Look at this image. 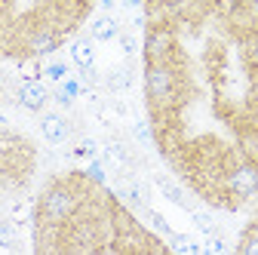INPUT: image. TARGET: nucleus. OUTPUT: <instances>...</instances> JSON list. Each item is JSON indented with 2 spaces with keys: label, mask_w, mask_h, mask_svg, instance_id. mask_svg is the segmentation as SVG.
I'll return each mask as SVG.
<instances>
[{
  "label": "nucleus",
  "mask_w": 258,
  "mask_h": 255,
  "mask_svg": "<svg viewBox=\"0 0 258 255\" xmlns=\"http://www.w3.org/2000/svg\"><path fill=\"white\" fill-rule=\"evenodd\" d=\"M224 190H228V197L234 200V206L255 197L258 194V163L249 160V157L231 163L228 172H224Z\"/></svg>",
  "instance_id": "obj_1"
},
{
  "label": "nucleus",
  "mask_w": 258,
  "mask_h": 255,
  "mask_svg": "<svg viewBox=\"0 0 258 255\" xmlns=\"http://www.w3.org/2000/svg\"><path fill=\"white\" fill-rule=\"evenodd\" d=\"M46 102H49V89L43 86V80H37V77H25V80L19 83V105H22L25 111L40 114V111L46 108Z\"/></svg>",
  "instance_id": "obj_3"
},
{
  "label": "nucleus",
  "mask_w": 258,
  "mask_h": 255,
  "mask_svg": "<svg viewBox=\"0 0 258 255\" xmlns=\"http://www.w3.org/2000/svg\"><path fill=\"white\" fill-rule=\"evenodd\" d=\"M237 252H243V255H258V228H252V231H246V237L240 240V246H237Z\"/></svg>",
  "instance_id": "obj_15"
},
{
  "label": "nucleus",
  "mask_w": 258,
  "mask_h": 255,
  "mask_svg": "<svg viewBox=\"0 0 258 255\" xmlns=\"http://www.w3.org/2000/svg\"><path fill=\"white\" fill-rule=\"evenodd\" d=\"M0 246L4 249H16L19 246V221L0 218Z\"/></svg>",
  "instance_id": "obj_10"
},
{
  "label": "nucleus",
  "mask_w": 258,
  "mask_h": 255,
  "mask_svg": "<svg viewBox=\"0 0 258 255\" xmlns=\"http://www.w3.org/2000/svg\"><path fill=\"white\" fill-rule=\"evenodd\" d=\"M117 34H120V22L114 19V16H95L92 22H89V37L95 40V43H108V40H117Z\"/></svg>",
  "instance_id": "obj_5"
},
{
  "label": "nucleus",
  "mask_w": 258,
  "mask_h": 255,
  "mask_svg": "<svg viewBox=\"0 0 258 255\" xmlns=\"http://www.w3.org/2000/svg\"><path fill=\"white\" fill-rule=\"evenodd\" d=\"M71 61L80 71H89L95 65V40L92 37H77L71 43Z\"/></svg>",
  "instance_id": "obj_6"
},
{
  "label": "nucleus",
  "mask_w": 258,
  "mask_h": 255,
  "mask_svg": "<svg viewBox=\"0 0 258 255\" xmlns=\"http://www.w3.org/2000/svg\"><path fill=\"white\" fill-rule=\"evenodd\" d=\"M117 40H120V46H123L126 55H136V37H133V34H123V31H120Z\"/></svg>",
  "instance_id": "obj_19"
},
{
  "label": "nucleus",
  "mask_w": 258,
  "mask_h": 255,
  "mask_svg": "<svg viewBox=\"0 0 258 255\" xmlns=\"http://www.w3.org/2000/svg\"><path fill=\"white\" fill-rule=\"evenodd\" d=\"M43 74H46L49 80H55V83H61L64 77H68V68H64V65H58V61H55V65H46V68H43Z\"/></svg>",
  "instance_id": "obj_18"
},
{
  "label": "nucleus",
  "mask_w": 258,
  "mask_h": 255,
  "mask_svg": "<svg viewBox=\"0 0 258 255\" xmlns=\"http://www.w3.org/2000/svg\"><path fill=\"white\" fill-rule=\"evenodd\" d=\"M86 175L95 181V184H108V172H105V160H99V157H92L89 166H86Z\"/></svg>",
  "instance_id": "obj_13"
},
{
  "label": "nucleus",
  "mask_w": 258,
  "mask_h": 255,
  "mask_svg": "<svg viewBox=\"0 0 258 255\" xmlns=\"http://www.w3.org/2000/svg\"><path fill=\"white\" fill-rule=\"evenodd\" d=\"M190 218H194V225H197L203 234H212V231H218V228H215V221H212V215H209V212H203V209H197V206L190 209Z\"/></svg>",
  "instance_id": "obj_12"
},
{
  "label": "nucleus",
  "mask_w": 258,
  "mask_h": 255,
  "mask_svg": "<svg viewBox=\"0 0 258 255\" xmlns=\"http://www.w3.org/2000/svg\"><path fill=\"white\" fill-rule=\"evenodd\" d=\"M166 243H169V249L178 252V255H197V252H203V246H200L197 240L187 237V234H178V231H172Z\"/></svg>",
  "instance_id": "obj_9"
},
{
  "label": "nucleus",
  "mask_w": 258,
  "mask_h": 255,
  "mask_svg": "<svg viewBox=\"0 0 258 255\" xmlns=\"http://www.w3.org/2000/svg\"><path fill=\"white\" fill-rule=\"evenodd\" d=\"M145 218H148V225L154 228V234H163L166 240H169V234H172V228H169V221L160 215V212H154L151 206H145Z\"/></svg>",
  "instance_id": "obj_11"
},
{
  "label": "nucleus",
  "mask_w": 258,
  "mask_h": 255,
  "mask_svg": "<svg viewBox=\"0 0 258 255\" xmlns=\"http://www.w3.org/2000/svg\"><path fill=\"white\" fill-rule=\"evenodd\" d=\"M77 157H83V160H92V157H99V142L95 139H83L77 148H74Z\"/></svg>",
  "instance_id": "obj_17"
},
{
  "label": "nucleus",
  "mask_w": 258,
  "mask_h": 255,
  "mask_svg": "<svg viewBox=\"0 0 258 255\" xmlns=\"http://www.w3.org/2000/svg\"><path fill=\"white\" fill-rule=\"evenodd\" d=\"M142 52H145V65L148 61H172L175 58V28H172V22L148 25Z\"/></svg>",
  "instance_id": "obj_2"
},
{
  "label": "nucleus",
  "mask_w": 258,
  "mask_h": 255,
  "mask_svg": "<svg viewBox=\"0 0 258 255\" xmlns=\"http://www.w3.org/2000/svg\"><path fill=\"white\" fill-rule=\"evenodd\" d=\"M105 86H108L111 92H126L129 86H133V68H129V65H117V68H111L108 77H105Z\"/></svg>",
  "instance_id": "obj_8"
},
{
  "label": "nucleus",
  "mask_w": 258,
  "mask_h": 255,
  "mask_svg": "<svg viewBox=\"0 0 258 255\" xmlns=\"http://www.w3.org/2000/svg\"><path fill=\"white\" fill-rule=\"evenodd\" d=\"M249 58H252V65L258 68V34L252 37V43H249Z\"/></svg>",
  "instance_id": "obj_20"
},
{
  "label": "nucleus",
  "mask_w": 258,
  "mask_h": 255,
  "mask_svg": "<svg viewBox=\"0 0 258 255\" xmlns=\"http://www.w3.org/2000/svg\"><path fill=\"white\" fill-rule=\"evenodd\" d=\"M40 136H43L49 145H64V142L71 139V123L64 120L61 114L49 111V114L40 117Z\"/></svg>",
  "instance_id": "obj_4"
},
{
  "label": "nucleus",
  "mask_w": 258,
  "mask_h": 255,
  "mask_svg": "<svg viewBox=\"0 0 258 255\" xmlns=\"http://www.w3.org/2000/svg\"><path fill=\"white\" fill-rule=\"evenodd\" d=\"M0 102H4V95H0Z\"/></svg>",
  "instance_id": "obj_23"
},
{
  "label": "nucleus",
  "mask_w": 258,
  "mask_h": 255,
  "mask_svg": "<svg viewBox=\"0 0 258 255\" xmlns=\"http://www.w3.org/2000/svg\"><path fill=\"white\" fill-rule=\"evenodd\" d=\"M120 4H123L126 10H142V7H145V0H120Z\"/></svg>",
  "instance_id": "obj_21"
},
{
  "label": "nucleus",
  "mask_w": 258,
  "mask_h": 255,
  "mask_svg": "<svg viewBox=\"0 0 258 255\" xmlns=\"http://www.w3.org/2000/svg\"><path fill=\"white\" fill-rule=\"evenodd\" d=\"M114 4H117V0H102V7H105V10H111Z\"/></svg>",
  "instance_id": "obj_22"
},
{
  "label": "nucleus",
  "mask_w": 258,
  "mask_h": 255,
  "mask_svg": "<svg viewBox=\"0 0 258 255\" xmlns=\"http://www.w3.org/2000/svg\"><path fill=\"white\" fill-rule=\"evenodd\" d=\"M133 139H136L139 145H154V130H151V123H145V120L133 123Z\"/></svg>",
  "instance_id": "obj_14"
},
{
  "label": "nucleus",
  "mask_w": 258,
  "mask_h": 255,
  "mask_svg": "<svg viewBox=\"0 0 258 255\" xmlns=\"http://www.w3.org/2000/svg\"><path fill=\"white\" fill-rule=\"evenodd\" d=\"M203 252H209V255H218V252H228V243L221 240V234H218V231H212V234H206Z\"/></svg>",
  "instance_id": "obj_16"
},
{
  "label": "nucleus",
  "mask_w": 258,
  "mask_h": 255,
  "mask_svg": "<svg viewBox=\"0 0 258 255\" xmlns=\"http://www.w3.org/2000/svg\"><path fill=\"white\" fill-rule=\"evenodd\" d=\"M157 187H160V194H163L169 203H175V206H181V209H194L190 203H187V194H184V190L172 181V178H166V175H157Z\"/></svg>",
  "instance_id": "obj_7"
}]
</instances>
